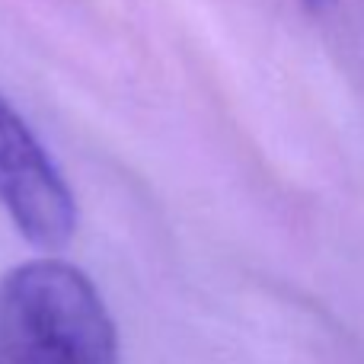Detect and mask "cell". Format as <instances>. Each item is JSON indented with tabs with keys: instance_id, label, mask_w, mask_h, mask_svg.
Here are the masks:
<instances>
[{
	"instance_id": "cell-1",
	"label": "cell",
	"mask_w": 364,
	"mask_h": 364,
	"mask_svg": "<svg viewBox=\"0 0 364 364\" xmlns=\"http://www.w3.org/2000/svg\"><path fill=\"white\" fill-rule=\"evenodd\" d=\"M4 364H119V333L96 284L61 259H32L0 282Z\"/></svg>"
},
{
	"instance_id": "cell-2",
	"label": "cell",
	"mask_w": 364,
	"mask_h": 364,
	"mask_svg": "<svg viewBox=\"0 0 364 364\" xmlns=\"http://www.w3.org/2000/svg\"><path fill=\"white\" fill-rule=\"evenodd\" d=\"M0 208L32 246L61 250L77 230V201L51 154L0 96Z\"/></svg>"
},
{
	"instance_id": "cell-3",
	"label": "cell",
	"mask_w": 364,
	"mask_h": 364,
	"mask_svg": "<svg viewBox=\"0 0 364 364\" xmlns=\"http://www.w3.org/2000/svg\"><path fill=\"white\" fill-rule=\"evenodd\" d=\"M304 4H307L310 10H323V6H329L333 0H304Z\"/></svg>"
}]
</instances>
